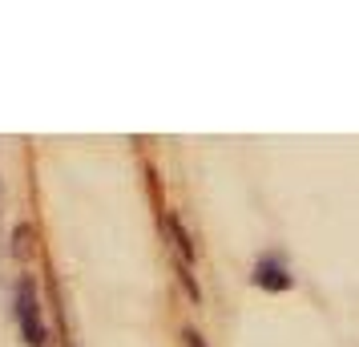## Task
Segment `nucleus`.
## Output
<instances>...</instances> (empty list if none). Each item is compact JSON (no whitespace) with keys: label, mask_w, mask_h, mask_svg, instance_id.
I'll list each match as a JSON object with an SVG mask.
<instances>
[{"label":"nucleus","mask_w":359,"mask_h":347,"mask_svg":"<svg viewBox=\"0 0 359 347\" xmlns=\"http://www.w3.org/2000/svg\"><path fill=\"white\" fill-rule=\"evenodd\" d=\"M174 266H178V279H182V287H186V295L198 303V299H202V287H198V279H194V266L182 263V259H174Z\"/></svg>","instance_id":"obj_5"},{"label":"nucleus","mask_w":359,"mask_h":347,"mask_svg":"<svg viewBox=\"0 0 359 347\" xmlns=\"http://www.w3.org/2000/svg\"><path fill=\"white\" fill-rule=\"evenodd\" d=\"M182 343L186 347H206V339H202V331L198 327H182Z\"/></svg>","instance_id":"obj_6"},{"label":"nucleus","mask_w":359,"mask_h":347,"mask_svg":"<svg viewBox=\"0 0 359 347\" xmlns=\"http://www.w3.org/2000/svg\"><path fill=\"white\" fill-rule=\"evenodd\" d=\"M250 283L259 291H266V295H283V291L294 287V271L278 250H262L259 259H255V266H250Z\"/></svg>","instance_id":"obj_2"},{"label":"nucleus","mask_w":359,"mask_h":347,"mask_svg":"<svg viewBox=\"0 0 359 347\" xmlns=\"http://www.w3.org/2000/svg\"><path fill=\"white\" fill-rule=\"evenodd\" d=\"M13 259H17V263H29V259H33V250H36V231L33 226H29V222H17V226H13Z\"/></svg>","instance_id":"obj_4"},{"label":"nucleus","mask_w":359,"mask_h":347,"mask_svg":"<svg viewBox=\"0 0 359 347\" xmlns=\"http://www.w3.org/2000/svg\"><path fill=\"white\" fill-rule=\"evenodd\" d=\"M13 315H17L20 339L29 347L49 343V327H45V307H41V291H36L33 275H20L17 291H13Z\"/></svg>","instance_id":"obj_1"},{"label":"nucleus","mask_w":359,"mask_h":347,"mask_svg":"<svg viewBox=\"0 0 359 347\" xmlns=\"http://www.w3.org/2000/svg\"><path fill=\"white\" fill-rule=\"evenodd\" d=\"M165 231H170V238H174V250H178V259L194 266V238H190V231H186V222H182L178 210H165Z\"/></svg>","instance_id":"obj_3"}]
</instances>
